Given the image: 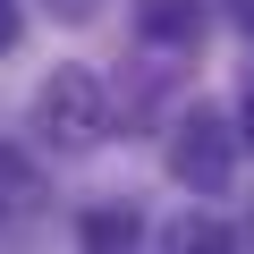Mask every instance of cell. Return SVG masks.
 I'll use <instances>...</instances> for the list:
<instances>
[{
  "instance_id": "cell-1",
  "label": "cell",
  "mask_w": 254,
  "mask_h": 254,
  "mask_svg": "<svg viewBox=\"0 0 254 254\" xmlns=\"http://www.w3.org/2000/svg\"><path fill=\"white\" fill-rule=\"evenodd\" d=\"M34 136L68 144V153H93V144L110 136V93H102L93 68H51V76H43V93H34Z\"/></svg>"
},
{
  "instance_id": "cell-2",
  "label": "cell",
  "mask_w": 254,
  "mask_h": 254,
  "mask_svg": "<svg viewBox=\"0 0 254 254\" xmlns=\"http://www.w3.org/2000/svg\"><path fill=\"white\" fill-rule=\"evenodd\" d=\"M229 170H237L229 119H220V110H187V119H178V136H170V178L195 187V195H220Z\"/></svg>"
},
{
  "instance_id": "cell-3",
  "label": "cell",
  "mask_w": 254,
  "mask_h": 254,
  "mask_svg": "<svg viewBox=\"0 0 254 254\" xmlns=\"http://www.w3.org/2000/svg\"><path fill=\"white\" fill-rule=\"evenodd\" d=\"M127 9H136L144 43H195V26H203V0H127Z\"/></svg>"
},
{
  "instance_id": "cell-4",
  "label": "cell",
  "mask_w": 254,
  "mask_h": 254,
  "mask_svg": "<svg viewBox=\"0 0 254 254\" xmlns=\"http://www.w3.org/2000/svg\"><path fill=\"white\" fill-rule=\"evenodd\" d=\"M26 212H43V170L17 144H0V220H26Z\"/></svg>"
},
{
  "instance_id": "cell-5",
  "label": "cell",
  "mask_w": 254,
  "mask_h": 254,
  "mask_svg": "<svg viewBox=\"0 0 254 254\" xmlns=\"http://www.w3.org/2000/svg\"><path fill=\"white\" fill-rule=\"evenodd\" d=\"M170 254H237V237H229L220 220H195V212H187V220L170 229Z\"/></svg>"
},
{
  "instance_id": "cell-6",
  "label": "cell",
  "mask_w": 254,
  "mask_h": 254,
  "mask_svg": "<svg viewBox=\"0 0 254 254\" xmlns=\"http://www.w3.org/2000/svg\"><path fill=\"white\" fill-rule=\"evenodd\" d=\"M85 237H93V254H119L127 237H136V220H119V212H93V220H85Z\"/></svg>"
},
{
  "instance_id": "cell-7",
  "label": "cell",
  "mask_w": 254,
  "mask_h": 254,
  "mask_svg": "<svg viewBox=\"0 0 254 254\" xmlns=\"http://www.w3.org/2000/svg\"><path fill=\"white\" fill-rule=\"evenodd\" d=\"M17 34H26V9H17V0H0V51H9Z\"/></svg>"
},
{
  "instance_id": "cell-8",
  "label": "cell",
  "mask_w": 254,
  "mask_h": 254,
  "mask_svg": "<svg viewBox=\"0 0 254 254\" xmlns=\"http://www.w3.org/2000/svg\"><path fill=\"white\" fill-rule=\"evenodd\" d=\"M51 9H60V17H93L102 0H51Z\"/></svg>"
},
{
  "instance_id": "cell-9",
  "label": "cell",
  "mask_w": 254,
  "mask_h": 254,
  "mask_svg": "<svg viewBox=\"0 0 254 254\" xmlns=\"http://www.w3.org/2000/svg\"><path fill=\"white\" fill-rule=\"evenodd\" d=\"M229 9H237V26H246V34H254V0H229Z\"/></svg>"
},
{
  "instance_id": "cell-10",
  "label": "cell",
  "mask_w": 254,
  "mask_h": 254,
  "mask_svg": "<svg viewBox=\"0 0 254 254\" xmlns=\"http://www.w3.org/2000/svg\"><path fill=\"white\" fill-rule=\"evenodd\" d=\"M237 119H246V144H254V93H246V110H237Z\"/></svg>"
}]
</instances>
